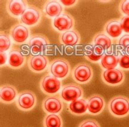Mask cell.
I'll list each match as a JSON object with an SVG mask.
<instances>
[{
	"instance_id": "cell-28",
	"label": "cell",
	"mask_w": 129,
	"mask_h": 127,
	"mask_svg": "<svg viewBox=\"0 0 129 127\" xmlns=\"http://www.w3.org/2000/svg\"><path fill=\"white\" fill-rule=\"evenodd\" d=\"M119 45L124 48L126 52H129V34H125L121 37L119 40Z\"/></svg>"
},
{
	"instance_id": "cell-29",
	"label": "cell",
	"mask_w": 129,
	"mask_h": 127,
	"mask_svg": "<svg viewBox=\"0 0 129 127\" xmlns=\"http://www.w3.org/2000/svg\"><path fill=\"white\" fill-rule=\"evenodd\" d=\"M120 10L123 14L129 16V0H123L121 1Z\"/></svg>"
},
{
	"instance_id": "cell-10",
	"label": "cell",
	"mask_w": 129,
	"mask_h": 127,
	"mask_svg": "<svg viewBox=\"0 0 129 127\" xmlns=\"http://www.w3.org/2000/svg\"><path fill=\"white\" fill-rule=\"evenodd\" d=\"M82 95V87L74 84L64 86L61 91V97L66 101H73L79 99Z\"/></svg>"
},
{
	"instance_id": "cell-3",
	"label": "cell",
	"mask_w": 129,
	"mask_h": 127,
	"mask_svg": "<svg viewBox=\"0 0 129 127\" xmlns=\"http://www.w3.org/2000/svg\"><path fill=\"white\" fill-rule=\"evenodd\" d=\"M72 77L76 81L80 83H86L93 77V70L88 64L82 63L77 65L72 71Z\"/></svg>"
},
{
	"instance_id": "cell-2",
	"label": "cell",
	"mask_w": 129,
	"mask_h": 127,
	"mask_svg": "<svg viewBox=\"0 0 129 127\" xmlns=\"http://www.w3.org/2000/svg\"><path fill=\"white\" fill-rule=\"evenodd\" d=\"M49 70L51 75L57 78H65L70 72V63L64 59H56L51 62Z\"/></svg>"
},
{
	"instance_id": "cell-7",
	"label": "cell",
	"mask_w": 129,
	"mask_h": 127,
	"mask_svg": "<svg viewBox=\"0 0 129 127\" xmlns=\"http://www.w3.org/2000/svg\"><path fill=\"white\" fill-rule=\"evenodd\" d=\"M16 103L20 109L29 110L36 105V95L30 91H24L19 94Z\"/></svg>"
},
{
	"instance_id": "cell-13",
	"label": "cell",
	"mask_w": 129,
	"mask_h": 127,
	"mask_svg": "<svg viewBox=\"0 0 129 127\" xmlns=\"http://www.w3.org/2000/svg\"><path fill=\"white\" fill-rule=\"evenodd\" d=\"M42 106L47 113L55 114L59 113L63 109V104L59 98L55 96H49L43 101Z\"/></svg>"
},
{
	"instance_id": "cell-15",
	"label": "cell",
	"mask_w": 129,
	"mask_h": 127,
	"mask_svg": "<svg viewBox=\"0 0 129 127\" xmlns=\"http://www.w3.org/2000/svg\"><path fill=\"white\" fill-rule=\"evenodd\" d=\"M25 57L19 49L13 48L9 54V64L13 69H19L23 66Z\"/></svg>"
},
{
	"instance_id": "cell-8",
	"label": "cell",
	"mask_w": 129,
	"mask_h": 127,
	"mask_svg": "<svg viewBox=\"0 0 129 127\" xmlns=\"http://www.w3.org/2000/svg\"><path fill=\"white\" fill-rule=\"evenodd\" d=\"M48 59L44 55H34L29 56L27 60L29 69L35 73H40L47 68Z\"/></svg>"
},
{
	"instance_id": "cell-16",
	"label": "cell",
	"mask_w": 129,
	"mask_h": 127,
	"mask_svg": "<svg viewBox=\"0 0 129 127\" xmlns=\"http://www.w3.org/2000/svg\"><path fill=\"white\" fill-rule=\"evenodd\" d=\"M105 50L102 47L93 44L86 48L85 56L86 59L92 62H98L104 55Z\"/></svg>"
},
{
	"instance_id": "cell-1",
	"label": "cell",
	"mask_w": 129,
	"mask_h": 127,
	"mask_svg": "<svg viewBox=\"0 0 129 127\" xmlns=\"http://www.w3.org/2000/svg\"><path fill=\"white\" fill-rule=\"evenodd\" d=\"M111 113L115 116L123 117L129 113V99L124 96L112 98L108 105Z\"/></svg>"
},
{
	"instance_id": "cell-9",
	"label": "cell",
	"mask_w": 129,
	"mask_h": 127,
	"mask_svg": "<svg viewBox=\"0 0 129 127\" xmlns=\"http://www.w3.org/2000/svg\"><path fill=\"white\" fill-rule=\"evenodd\" d=\"M42 13L41 10L35 6H29L21 16V21L27 26L36 24L40 20Z\"/></svg>"
},
{
	"instance_id": "cell-12",
	"label": "cell",
	"mask_w": 129,
	"mask_h": 127,
	"mask_svg": "<svg viewBox=\"0 0 129 127\" xmlns=\"http://www.w3.org/2000/svg\"><path fill=\"white\" fill-rule=\"evenodd\" d=\"M74 20L73 17L68 13H62L54 18L53 25L58 31H67L74 26Z\"/></svg>"
},
{
	"instance_id": "cell-18",
	"label": "cell",
	"mask_w": 129,
	"mask_h": 127,
	"mask_svg": "<svg viewBox=\"0 0 129 127\" xmlns=\"http://www.w3.org/2000/svg\"><path fill=\"white\" fill-rule=\"evenodd\" d=\"M80 35L76 31L70 30L64 32L59 37L61 43L66 45L74 46L80 42Z\"/></svg>"
},
{
	"instance_id": "cell-19",
	"label": "cell",
	"mask_w": 129,
	"mask_h": 127,
	"mask_svg": "<svg viewBox=\"0 0 129 127\" xmlns=\"http://www.w3.org/2000/svg\"><path fill=\"white\" fill-rule=\"evenodd\" d=\"M104 100L102 97L98 95H93L89 98L87 101V109L92 114H98L103 110Z\"/></svg>"
},
{
	"instance_id": "cell-21",
	"label": "cell",
	"mask_w": 129,
	"mask_h": 127,
	"mask_svg": "<svg viewBox=\"0 0 129 127\" xmlns=\"http://www.w3.org/2000/svg\"><path fill=\"white\" fill-rule=\"evenodd\" d=\"M105 31L108 35L112 38L118 37L123 32L120 22L118 20L113 19L107 23Z\"/></svg>"
},
{
	"instance_id": "cell-24",
	"label": "cell",
	"mask_w": 129,
	"mask_h": 127,
	"mask_svg": "<svg viewBox=\"0 0 129 127\" xmlns=\"http://www.w3.org/2000/svg\"><path fill=\"white\" fill-rule=\"evenodd\" d=\"M93 44L95 45L102 47L104 50L108 49L111 46L112 42L110 37L104 33H99L93 38Z\"/></svg>"
},
{
	"instance_id": "cell-6",
	"label": "cell",
	"mask_w": 129,
	"mask_h": 127,
	"mask_svg": "<svg viewBox=\"0 0 129 127\" xmlns=\"http://www.w3.org/2000/svg\"><path fill=\"white\" fill-rule=\"evenodd\" d=\"M101 78L103 81L108 85H117L123 82L125 77L122 70L114 68L104 70L102 73Z\"/></svg>"
},
{
	"instance_id": "cell-25",
	"label": "cell",
	"mask_w": 129,
	"mask_h": 127,
	"mask_svg": "<svg viewBox=\"0 0 129 127\" xmlns=\"http://www.w3.org/2000/svg\"><path fill=\"white\" fill-rule=\"evenodd\" d=\"M44 127H62L61 118L58 115H48L44 118Z\"/></svg>"
},
{
	"instance_id": "cell-4",
	"label": "cell",
	"mask_w": 129,
	"mask_h": 127,
	"mask_svg": "<svg viewBox=\"0 0 129 127\" xmlns=\"http://www.w3.org/2000/svg\"><path fill=\"white\" fill-rule=\"evenodd\" d=\"M61 83L58 79L50 74H46L40 82V87L44 93L53 94L60 90Z\"/></svg>"
},
{
	"instance_id": "cell-22",
	"label": "cell",
	"mask_w": 129,
	"mask_h": 127,
	"mask_svg": "<svg viewBox=\"0 0 129 127\" xmlns=\"http://www.w3.org/2000/svg\"><path fill=\"white\" fill-rule=\"evenodd\" d=\"M69 110L76 115L83 114L88 110L87 103L84 99H77L72 101L69 106Z\"/></svg>"
},
{
	"instance_id": "cell-27",
	"label": "cell",
	"mask_w": 129,
	"mask_h": 127,
	"mask_svg": "<svg viewBox=\"0 0 129 127\" xmlns=\"http://www.w3.org/2000/svg\"><path fill=\"white\" fill-rule=\"evenodd\" d=\"M118 63L124 69H129V54H123L118 58Z\"/></svg>"
},
{
	"instance_id": "cell-20",
	"label": "cell",
	"mask_w": 129,
	"mask_h": 127,
	"mask_svg": "<svg viewBox=\"0 0 129 127\" xmlns=\"http://www.w3.org/2000/svg\"><path fill=\"white\" fill-rule=\"evenodd\" d=\"M62 10V5L57 1H48L44 6L45 13L50 17H58L61 14Z\"/></svg>"
},
{
	"instance_id": "cell-5",
	"label": "cell",
	"mask_w": 129,
	"mask_h": 127,
	"mask_svg": "<svg viewBox=\"0 0 129 127\" xmlns=\"http://www.w3.org/2000/svg\"><path fill=\"white\" fill-rule=\"evenodd\" d=\"M50 44L49 39L44 35L41 34H35L29 39V45L32 54L41 53Z\"/></svg>"
},
{
	"instance_id": "cell-23",
	"label": "cell",
	"mask_w": 129,
	"mask_h": 127,
	"mask_svg": "<svg viewBox=\"0 0 129 127\" xmlns=\"http://www.w3.org/2000/svg\"><path fill=\"white\" fill-rule=\"evenodd\" d=\"M119 57L115 54H104L101 59V65L103 68L107 69H114L118 63Z\"/></svg>"
},
{
	"instance_id": "cell-31",
	"label": "cell",
	"mask_w": 129,
	"mask_h": 127,
	"mask_svg": "<svg viewBox=\"0 0 129 127\" xmlns=\"http://www.w3.org/2000/svg\"><path fill=\"white\" fill-rule=\"evenodd\" d=\"M79 127H100V125L94 120H86L81 123Z\"/></svg>"
},
{
	"instance_id": "cell-30",
	"label": "cell",
	"mask_w": 129,
	"mask_h": 127,
	"mask_svg": "<svg viewBox=\"0 0 129 127\" xmlns=\"http://www.w3.org/2000/svg\"><path fill=\"white\" fill-rule=\"evenodd\" d=\"M120 23L123 31L126 33H129V16H123L121 19Z\"/></svg>"
},
{
	"instance_id": "cell-26",
	"label": "cell",
	"mask_w": 129,
	"mask_h": 127,
	"mask_svg": "<svg viewBox=\"0 0 129 127\" xmlns=\"http://www.w3.org/2000/svg\"><path fill=\"white\" fill-rule=\"evenodd\" d=\"M0 34V51L5 52L10 47L11 41L9 36L4 31H1Z\"/></svg>"
},
{
	"instance_id": "cell-32",
	"label": "cell",
	"mask_w": 129,
	"mask_h": 127,
	"mask_svg": "<svg viewBox=\"0 0 129 127\" xmlns=\"http://www.w3.org/2000/svg\"><path fill=\"white\" fill-rule=\"evenodd\" d=\"M59 2L62 3L64 6L70 7L73 6L75 3H77V1L75 0H61Z\"/></svg>"
},
{
	"instance_id": "cell-11",
	"label": "cell",
	"mask_w": 129,
	"mask_h": 127,
	"mask_svg": "<svg viewBox=\"0 0 129 127\" xmlns=\"http://www.w3.org/2000/svg\"><path fill=\"white\" fill-rule=\"evenodd\" d=\"M28 7L26 0H9L6 4L7 10L13 17L22 16Z\"/></svg>"
},
{
	"instance_id": "cell-14",
	"label": "cell",
	"mask_w": 129,
	"mask_h": 127,
	"mask_svg": "<svg viewBox=\"0 0 129 127\" xmlns=\"http://www.w3.org/2000/svg\"><path fill=\"white\" fill-rule=\"evenodd\" d=\"M29 29L22 24H16L12 26L10 30V35L14 41L21 44L27 40L29 37Z\"/></svg>"
},
{
	"instance_id": "cell-33",
	"label": "cell",
	"mask_w": 129,
	"mask_h": 127,
	"mask_svg": "<svg viewBox=\"0 0 129 127\" xmlns=\"http://www.w3.org/2000/svg\"><path fill=\"white\" fill-rule=\"evenodd\" d=\"M0 57H0V61H1L0 64H1V65H3L6 62L7 59V57L6 54L4 52H1Z\"/></svg>"
},
{
	"instance_id": "cell-17",
	"label": "cell",
	"mask_w": 129,
	"mask_h": 127,
	"mask_svg": "<svg viewBox=\"0 0 129 127\" xmlns=\"http://www.w3.org/2000/svg\"><path fill=\"white\" fill-rule=\"evenodd\" d=\"M17 92L14 87L9 84L3 85L1 87L0 97L1 101L5 103H10L14 101Z\"/></svg>"
}]
</instances>
